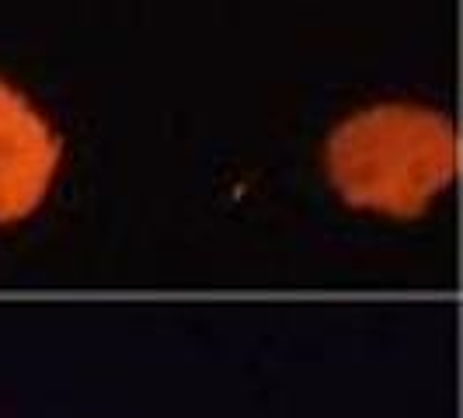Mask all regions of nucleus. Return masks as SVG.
Segmentation results:
<instances>
[{
  "instance_id": "nucleus-1",
  "label": "nucleus",
  "mask_w": 463,
  "mask_h": 418,
  "mask_svg": "<svg viewBox=\"0 0 463 418\" xmlns=\"http://www.w3.org/2000/svg\"><path fill=\"white\" fill-rule=\"evenodd\" d=\"M327 167L348 203L415 213L460 167V137L449 119L415 105H376L338 126Z\"/></svg>"
},
{
  "instance_id": "nucleus-2",
  "label": "nucleus",
  "mask_w": 463,
  "mask_h": 418,
  "mask_svg": "<svg viewBox=\"0 0 463 418\" xmlns=\"http://www.w3.org/2000/svg\"><path fill=\"white\" fill-rule=\"evenodd\" d=\"M60 161V143L32 105L0 84V223L39 206Z\"/></svg>"
}]
</instances>
